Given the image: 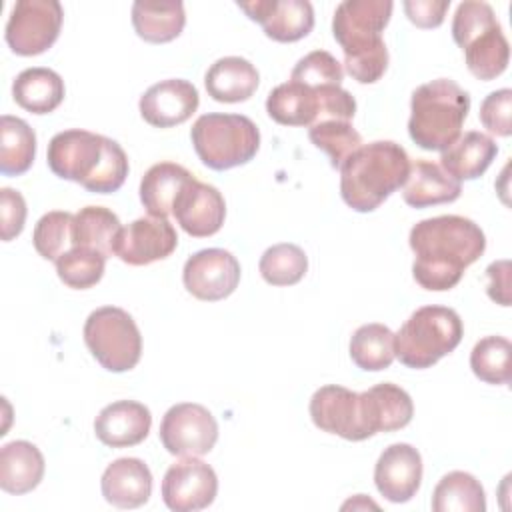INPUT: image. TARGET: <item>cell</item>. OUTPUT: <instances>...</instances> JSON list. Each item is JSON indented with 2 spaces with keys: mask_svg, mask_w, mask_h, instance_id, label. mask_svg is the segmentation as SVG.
Returning a JSON list of instances; mask_svg holds the SVG:
<instances>
[{
  "mask_svg": "<svg viewBox=\"0 0 512 512\" xmlns=\"http://www.w3.org/2000/svg\"><path fill=\"white\" fill-rule=\"evenodd\" d=\"M414 252L412 276L424 288L442 292L454 288L464 270L486 250V236L476 222L456 214L420 220L408 236Z\"/></svg>",
  "mask_w": 512,
  "mask_h": 512,
  "instance_id": "1",
  "label": "cell"
},
{
  "mask_svg": "<svg viewBox=\"0 0 512 512\" xmlns=\"http://www.w3.org/2000/svg\"><path fill=\"white\" fill-rule=\"evenodd\" d=\"M46 160L58 178L96 194L116 192L130 170L128 156L116 140L80 128L52 136Z\"/></svg>",
  "mask_w": 512,
  "mask_h": 512,
  "instance_id": "2",
  "label": "cell"
},
{
  "mask_svg": "<svg viewBox=\"0 0 512 512\" xmlns=\"http://www.w3.org/2000/svg\"><path fill=\"white\" fill-rule=\"evenodd\" d=\"M392 8L390 0H344L336 6L332 34L344 52L346 72L360 84L378 82L388 68L382 30Z\"/></svg>",
  "mask_w": 512,
  "mask_h": 512,
  "instance_id": "3",
  "label": "cell"
},
{
  "mask_svg": "<svg viewBox=\"0 0 512 512\" xmlns=\"http://www.w3.org/2000/svg\"><path fill=\"white\" fill-rule=\"evenodd\" d=\"M408 152L392 140L362 144L338 168L342 200L356 212L376 210L410 174Z\"/></svg>",
  "mask_w": 512,
  "mask_h": 512,
  "instance_id": "4",
  "label": "cell"
},
{
  "mask_svg": "<svg viewBox=\"0 0 512 512\" xmlns=\"http://www.w3.org/2000/svg\"><path fill=\"white\" fill-rule=\"evenodd\" d=\"M470 94L450 78L420 84L410 98L408 134L422 150L444 152L460 138Z\"/></svg>",
  "mask_w": 512,
  "mask_h": 512,
  "instance_id": "5",
  "label": "cell"
},
{
  "mask_svg": "<svg viewBox=\"0 0 512 512\" xmlns=\"http://www.w3.org/2000/svg\"><path fill=\"white\" fill-rule=\"evenodd\" d=\"M462 334L464 326L456 310L422 306L394 334V354L404 366L424 370L454 352Z\"/></svg>",
  "mask_w": 512,
  "mask_h": 512,
  "instance_id": "6",
  "label": "cell"
},
{
  "mask_svg": "<svg viewBox=\"0 0 512 512\" xmlns=\"http://www.w3.org/2000/svg\"><path fill=\"white\" fill-rule=\"evenodd\" d=\"M192 146L204 166L230 170L248 164L260 148L258 126L242 114H202L190 130Z\"/></svg>",
  "mask_w": 512,
  "mask_h": 512,
  "instance_id": "7",
  "label": "cell"
},
{
  "mask_svg": "<svg viewBox=\"0 0 512 512\" xmlns=\"http://www.w3.org/2000/svg\"><path fill=\"white\" fill-rule=\"evenodd\" d=\"M84 342L108 372H128L142 356V336L134 318L116 306H102L84 322Z\"/></svg>",
  "mask_w": 512,
  "mask_h": 512,
  "instance_id": "8",
  "label": "cell"
},
{
  "mask_svg": "<svg viewBox=\"0 0 512 512\" xmlns=\"http://www.w3.org/2000/svg\"><path fill=\"white\" fill-rule=\"evenodd\" d=\"M62 20L56 0H18L6 22V42L18 56L42 54L58 40Z\"/></svg>",
  "mask_w": 512,
  "mask_h": 512,
  "instance_id": "9",
  "label": "cell"
},
{
  "mask_svg": "<svg viewBox=\"0 0 512 512\" xmlns=\"http://www.w3.org/2000/svg\"><path fill=\"white\" fill-rule=\"evenodd\" d=\"M158 434L162 446L172 456H204L218 440V422L202 404L180 402L166 410Z\"/></svg>",
  "mask_w": 512,
  "mask_h": 512,
  "instance_id": "10",
  "label": "cell"
},
{
  "mask_svg": "<svg viewBox=\"0 0 512 512\" xmlns=\"http://www.w3.org/2000/svg\"><path fill=\"white\" fill-rule=\"evenodd\" d=\"M182 282L184 288L198 300H224L238 288L240 262L224 248L198 250L186 260Z\"/></svg>",
  "mask_w": 512,
  "mask_h": 512,
  "instance_id": "11",
  "label": "cell"
},
{
  "mask_svg": "<svg viewBox=\"0 0 512 512\" xmlns=\"http://www.w3.org/2000/svg\"><path fill=\"white\" fill-rule=\"evenodd\" d=\"M216 492V472L198 456L178 460L162 478V500L174 512L204 510L214 502Z\"/></svg>",
  "mask_w": 512,
  "mask_h": 512,
  "instance_id": "12",
  "label": "cell"
},
{
  "mask_svg": "<svg viewBox=\"0 0 512 512\" xmlns=\"http://www.w3.org/2000/svg\"><path fill=\"white\" fill-rule=\"evenodd\" d=\"M178 246V236L168 218H136L124 226L114 242V256L130 266H146L168 258Z\"/></svg>",
  "mask_w": 512,
  "mask_h": 512,
  "instance_id": "13",
  "label": "cell"
},
{
  "mask_svg": "<svg viewBox=\"0 0 512 512\" xmlns=\"http://www.w3.org/2000/svg\"><path fill=\"white\" fill-rule=\"evenodd\" d=\"M310 418L316 428L350 442L366 440L360 394L338 384L318 388L310 398Z\"/></svg>",
  "mask_w": 512,
  "mask_h": 512,
  "instance_id": "14",
  "label": "cell"
},
{
  "mask_svg": "<svg viewBox=\"0 0 512 512\" xmlns=\"http://www.w3.org/2000/svg\"><path fill=\"white\" fill-rule=\"evenodd\" d=\"M238 8L276 42L302 40L314 28V8L308 0H252L238 2Z\"/></svg>",
  "mask_w": 512,
  "mask_h": 512,
  "instance_id": "15",
  "label": "cell"
},
{
  "mask_svg": "<svg viewBox=\"0 0 512 512\" xmlns=\"http://www.w3.org/2000/svg\"><path fill=\"white\" fill-rule=\"evenodd\" d=\"M172 216L186 234L206 238L222 228L226 202L216 186L194 178L178 194L172 206Z\"/></svg>",
  "mask_w": 512,
  "mask_h": 512,
  "instance_id": "16",
  "label": "cell"
},
{
  "mask_svg": "<svg viewBox=\"0 0 512 512\" xmlns=\"http://www.w3.org/2000/svg\"><path fill=\"white\" fill-rule=\"evenodd\" d=\"M422 482V456L406 442L390 444L380 454L374 466V484L378 492L394 502L402 504L416 496Z\"/></svg>",
  "mask_w": 512,
  "mask_h": 512,
  "instance_id": "17",
  "label": "cell"
},
{
  "mask_svg": "<svg viewBox=\"0 0 512 512\" xmlns=\"http://www.w3.org/2000/svg\"><path fill=\"white\" fill-rule=\"evenodd\" d=\"M200 96L192 82L168 78L152 84L138 102L140 116L154 128H172L186 122L198 108Z\"/></svg>",
  "mask_w": 512,
  "mask_h": 512,
  "instance_id": "18",
  "label": "cell"
},
{
  "mask_svg": "<svg viewBox=\"0 0 512 512\" xmlns=\"http://www.w3.org/2000/svg\"><path fill=\"white\" fill-rule=\"evenodd\" d=\"M360 406L368 438L378 432L400 430L414 416L410 394L392 382H382L360 392Z\"/></svg>",
  "mask_w": 512,
  "mask_h": 512,
  "instance_id": "19",
  "label": "cell"
},
{
  "mask_svg": "<svg viewBox=\"0 0 512 512\" xmlns=\"http://www.w3.org/2000/svg\"><path fill=\"white\" fill-rule=\"evenodd\" d=\"M152 426L150 410L136 400H116L104 406L96 420V438L110 448H128L140 444Z\"/></svg>",
  "mask_w": 512,
  "mask_h": 512,
  "instance_id": "20",
  "label": "cell"
},
{
  "mask_svg": "<svg viewBox=\"0 0 512 512\" xmlns=\"http://www.w3.org/2000/svg\"><path fill=\"white\" fill-rule=\"evenodd\" d=\"M100 488L108 504L138 508L152 494V472L140 458H118L106 466Z\"/></svg>",
  "mask_w": 512,
  "mask_h": 512,
  "instance_id": "21",
  "label": "cell"
},
{
  "mask_svg": "<svg viewBox=\"0 0 512 512\" xmlns=\"http://www.w3.org/2000/svg\"><path fill=\"white\" fill-rule=\"evenodd\" d=\"M204 84L212 100L236 104L248 100L256 92L260 74L250 60L240 56H224L208 68Z\"/></svg>",
  "mask_w": 512,
  "mask_h": 512,
  "instance_id": "22",
  "label": "cell"
},
{
  "mask_svg": "<svg viewBox=\"0 0 512 512\" xmlns=\"http://www.w3.org/2000/svg\"><path fill=\"white\" fill-rule=\"evenodd\" d=\"M462 186L438 164L430 160H416L402 186V198L412 208H428L458 200Z\"/></svg>",
  "mask_w": 512,
  "mask_h": 512,
  "instance_id": "23",
  "label": "cell"
},
{
  "mask_svg": "<svg viewBox=\"0 0 512 512\" xmlns=\"http://www.w3.org/2000/svg\"><path fill=\"white\" fill-rule=\"evenodd\" d=\"M44 476V456L28 440H14L0 448V488L8 494L32 492Z\"/></svg>",
  "mask_w": 512,
  "mask_h": 512,
  "instance_id": "24",
  "label": "cell"
},
{
  "mask_svg": "<svg viewBox=\"0 0 512 512\" xmlns=\"http://www.w3.org/2000/svg\"><path fill=\"white\" fill-rule=\"evenodd\" d=\"M498 154L496 142L478 132H466L440 156V168L454 180H474L482 176Z\"/></svg>",
  "mask_w": 512,
  "mask_h": 512,
  "instance_id": "25",
  "label": "cell"
},
{
  "mask_svg": "<svg viewBox=\"0 0 512 512\" xmlns=\"http://www.w3.org/2000/svg\"><path fill=\"white\" fill-rule=\"evenodd\" d=\"M194 176L176 162H158L146 170L140 182V202L150 216L168 218L182 188Z\"/></svg>",
  "mask_w": 512,
  "mask_h": 512,
  "instance_id": "26",
  "label": "cell"
},
{
  "mask_svg": "<svg viewBox=\"0 0 512 512\" xmlns=\"http://www.w3.org/2000/svg\"><path fill=\"white\" fill-rule=\"evenodd\" d=\"M66 88L58 72L50 68H26L12 84L14 102L32 114H50L64 100Z\"/></svg>",
  "mask_w": 512,
  "mask_h": 512,
  "instance_id": "27",
  "label": "cell"
},
{
  "mask_svg": "<svg viewBox=\"0 0 512 512\" xmlns=\"http://www.w3.org/2000/svg\"><path fill=\"white\" fill-rule=\"evenodd\" d=\"M268 116L282 126H312L320 112L318 90L288 80L270 90L266 98Z\"/></svg>",
  "mask_w": 512,
  "mask_h": 512,
  "instance_id": "28",
  "label": "cell"
},
{
  "mask_svg": "<svg viewBox=\"0 0 512 512\" xmlns=\"http://www.w3.org/2000/svg\"><path fill=\"white\" fill-rule=\"evenodd\" d=\"M186 24V12L182 2H134L132 26L136 34L152 44L172 42L180 36Z\"/></svg>",
  "mask_w": 512,
  "mask_h": 512,
  "instance_id": "29",
  "label": "cell"
},
{
  "mask_svg": "<svg viewBox=\"0 0 512 512\" xmlns=\"http://www.w3.org/2000/svg\"><path fill=\"white\" fill-rule=\"evenodd\" d=\"M462 52L470 74L484 82L500 76L510 60V44L500 28V22L472 36L462 46Z\"/></svg>",
  "mask_w": 512,
  "mask_h": 512,
  "instance_id": "30",
  "label": "cell"
},
{
  "mask_svg": "<svg viewBox=\"0 0 512 512\" xmlns=\"http://www.w3.org/2000/svg\"><path fill=\"white\" fill-rule=\"evenodd\" d=\"M36 156V134L22 118L4 114L0 118V172L20 176L28 172Z\"/></svg>",
  "mask_w": 512,
  "mask_h": 512,
  "instance_id": "31",
  "label": "cell"
},
{
  "mask_svg": "<svg viewBox=\"0 0 512 512\" xmlns=\"http://www.w3.org/2000/svg\"><path fill=\"white\" fill-rule=\"evenodd\" d=\"M434 512H484L486 494L482 484L468 472L452 470L440 478L432 492Z\"/></svg>",
  "mask_w": 512,
  "mask_h": 512,
  "instance_id": "32",
  "label": "cell"
},
{
  "mask_svg": "<svg viewBox=\"0 0 512 512\" xmlns=\"http://www.w3.org/2000/svg\"><path fill=\"white\" fill-rule=\"evenodd\" d=\"M350 358L366 372H380L394 362V332L378 322L360 326L350 338Z\"/></svg>",
  "mask_w": 512,
  "mask_h": 512,
  "instance_id": "33",
  "label": "cell"
},
{
  "mask_svg": "<svg viewBox=\"0 0 512 512\" xmlns=\"http://www.w3.org/2000/svg\"><path fill=\"white\" fill-rule=\"evenodd\" d=\"M120 230L118 216L104 206H86L74 214V246H86L112 256Z\"/></svg>",
  "mask_w": 512,
  "mask_h": 512,
  "instance_id": "34",
  "label": "cell"
},
{
  "mask_svg": "<svg viewBox=\"0 0 512 512\" xmlns=\"http://www.w3.org/2000/svg\"><path fill=\"white\" fill-rule=\"evenodd\" d=\"M512 344L504 336H486L478 340L470 352V368L476 378L486 384L502 386L512 378Z\"/></svg>",
  "mask_w": 512,
  "mask_h": 512,
  "instance_id": "35",
  "label": "cell"
},
{
  "mask_svg": "<svg viewBox=\"0 0 512 512\" xmlns=\"http://www.w3.org/2000/svg\"><path fill=\"white\" fill-rule=\"evenodd\" d=\"M260 276L272 286L298 284L308 270V256L296 244L282 242L264 250L260 258Z\"/></svg>",
  "mask_w": 512,
  "mask_h": 512,
  "instance_id": "36",
  "label": "cell"
},
{
  "mask_svg": "<svg viewBox=\"0 0 512 512\" xmlns=\"http://www.w3.org/2000/svg\"><path fill=\"white\" fill-rule=\"evenodd\" d=\"M106 258L108 256H104L98 250H92L86 246H74L56 260L58 278L74 290L92 288L104 276Z\"/></svg>",
  "mask_w": 512,
  "mask_h": 512,
  "instance_id": "37",
  "label": "cell"
},
{
  "mask_svg": "<svg viewBox=\"0 0 512 512\" xmlns=\"http://www.w3.org/2000/svg\"><path fill=\"white\" fill-rule=\"evenodd\" d=\"M310 142L324 150L332 168H340L342 162L362 146L360 132L348 120H322L308 128Z\"/></svg>",
  "mask_w": 512,
  "mask_h": 512,
  "instance_id": "38",
  "label": "cell"
},
{
  "mask_svg": "<svg viewBox=\"0 0 512 512\" xmlns=\"http://www.w3.org/2000/svg\"><path fill=\"white\" fill-rule=\"evenodd\" d=\"M32 242L44 260L56 262L64 252L74 248V214L62 210L44 214L34 226Z\"/></svg>",
  "mask_w": 512,
  "mask_h": 512,
  "instance_id": "39",
  "label": "cell"
},
{
  "mask_svg": "<svg viewBox=\"0 0 512 512\" xmlns=\"http://www.w3.org/2000/svg\"><path fill=\"white\" fill-rule=\"evenodd\" d=\"M290 80L310 88L340 86L344 80V70L342 64L330 52L314 50L296 62Z\"/></svg>",
  "mask_w": 512,
  "mask_h": 512,
  "instance_id": "40",
  "label": "cell"
},
{
  "mask_svg": "<svg viewBox=\"0 0 512 512\" xmlns=\"http://www.w3.org/2000/svg\"><path fill=\"white\" fill-rule=\"evenodd\" d=\"M510 112H512V90L502 88V90L490 92L482 100V104H480V122L488 132L506 138V136L512 134Z\"/></svg>",
  "mask_w": 512,
  "mask_h": 512,
  "instance_id": "41",
  "label": "cell"
},
{
  "mask_svg": "<svg viewBox=\"0 0 512 512\" xmlns=\"http://www.w3.org/2000/svg\"><path fill=\"white\" fill-rule=\"evenodd\" d=\"M26 222V202L18 190L2 188L0 190V230L2 240L10 242L16 238Z\"/></svg>",
  "mask_w": 512,
  "mask_h": 512,
  "instance_id": "42",
  "label": "cell"
},
{
  "mask_svg": "<svg viewBox=\"0 0 512 512\" xmlns=\"http://www.w3.org/2000/svg\"><path fill=\"white\" fill-rule=\"evenodd\" d=\"M404 12L418 28H438L450 8V0H406Z\"/></svg>",
  "mask_w": 512,
  "mask_h": 512,
  "instance_id": "43",
  "label": "cell"
},
{
  "mask_svg": "<svg viewBox=\"0 0 512 512\" xmlns=\"http://www.w3.org/2000/svg\"><path fill=\"white\" fill-rule=\"evenodd\" d=\"M486 276H488V286H486L488 296L500 306H510V262L508 260L492 262L486 268Z\"/></svg>",
  "mask_w": 512,
  "mask_h": 512,
  "instance_id": "44",
  "label": "cell"
}]
</instances>
